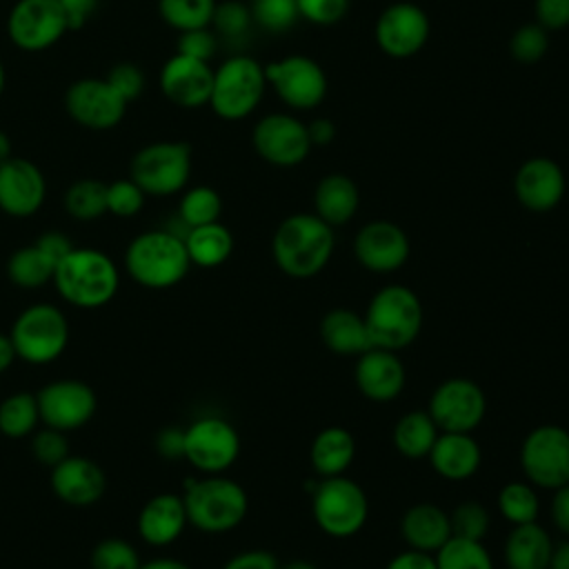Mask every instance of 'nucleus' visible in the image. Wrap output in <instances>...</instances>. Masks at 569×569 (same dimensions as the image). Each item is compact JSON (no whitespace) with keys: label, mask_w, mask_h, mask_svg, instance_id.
Instances as JSON below:
<instances>
[{"label":"nucleus","mask_w":569,"mask_h":569,"mask_svg":"<svg viewBox=\"0 0 569 569\" xmlns=\"http://www.w3.org/2000/svg\"><path fill=\"white\" fill-rule=\"evenodd\" d=\"M333 247V227H329L316 213L287 216L271 238V256L276 267L296 280L318 276L329 264Z\"/></svg>","instance_id":"nucleus-1"},{"label":"nucleus","mask_w":569,"mask_h":569,"mask_svg":"<svg viewBox=\"0 0 569 569\" xmlns=\"http://www.w3.org/2000/svg\"><path fill=\"white\" fill-rule=\"evenodd\" d=\"M53 287L64 302L78 309H98L113 300L120 271L111 256L93 247H73L53 271Z\"/></svg>","instance_id":"nucleus-2"},{"label":"nucleus","mask_w":569,"mask_h":569,"mask_svg":"<svg viewBox=\"0 0 569 569\" xmlns=\"http://www.w3.org/2000/svg\"><path fill=\"white\" fill-rule=\"evenodd\" d=\"M124 269L144 289L176 287L191 269L184 238L171 229L138 233L124 249Z\"/></svg>","instance_id":"nucleus-3"},{"label":"nucleus","mask_w":569,"mask_h":569,"mask_svg":"<svg viewBox=\"0 0 569 569\" xmlns=\"http://www.w3.org/2000/svg\"><path fill=\"white\" fill-rule=\"evenodd\" d=\"M182 500L189 525L204 533H227L249 511V498L242 485L222 473H204L202 478L187 480Z\"/></svg>","instance_id":"nucleus-4"},{"label":"nucleus","mask_w":569,"mask_h":569,"mask_svg":"<svg viewBox=\"0 0 569 569\" xmlns=\"http://www.w3.org/2000/svg\"><path fill=\"white\" fill-rule=\"evenodd\" d=\"M365 322L373 347L402 351L422 329V302L407 284H385L371 296Z\"/></svg>","instance_id":"nucleus-5"},{"label":"nucleus","mask_w":569,"mask_h":569,"mask_svg":"<svg viewBox=\"0 0 569 569\" xmlns=\"http://www.w3.org/2000/svg\"><path fill=\"white\" fill-rule=\"evenodd\" d=\"M69 336L71 329L67 316L51 302H33L24 307L9 329L18 360L29 365H49L58 360L69 345Z\"/></svg>","instance_id":"nucleus-6"},{"label":"nucleus","mask_w":569,"mask_h":569,"mask_svg":"<svg viewBox=\"0 0 569 569\" xmlns=\"http://www.w3.org/2000/svg\"><path fill=\"white\" fill-rule=\"evenodd\" d=\"M311 516L327 536L351 538L367 525L369 500L365 489L345 473L322 478L311 491Z\"/></svg>","instance_id":"nucleus-7"},{"label":"nucleus","mask_w":569,"mask_h":569,"mask_svg":"<svg viewBox=\"0 0 569 569\" xmlns=\"http://www.w3.org/2000/svg\"><path fill=\"white\" fill-rule=\"evenodd\" d=\"M264 67L249 56H231L213 71L209 107L222 120L247 118L264 96Z\"/></svg>","instance_id":"nucleus-8"},{"label":"nucleus","mask_w":569,"mask_h":569,"mask_svg":"<svg viewBox=\"0 0 569 569\" xmlns=\"http://www.w3.org/2000/svg\"><path fill=\"white\" fill-rule=\"evenodd\" d=\"M131 180L156 198L180 193L191 176V147L182 140H160L136 151L131 158Z\"/></svg>","instance_id":"nucleus-9"},{"label":"nucleus","mask_w":569,"mask_h":569,"mask_svg":"<svg viewBox=\"0 0 569 569\" xmlns=\"http://www.w3.org/2000/svg\"><path fill=\"white\" fill-rule=\"evenodd\" d=\"M520 467L533 487L558 489L569 482V431L560 425L531 429L520 447Z\"/></svg>","instance_id":"nucleus-10"},{"label":"nucleus","mask_w":569,"mask_h":569,"mask_svg":"<svg viewBox=\"0 0 569 569\" xmlns=\"http://www.w3.org/2000/svg\"><path fill=\"white\" fill-rule=\"evenodd\" d=\"M240 456L236 427L220 416H202L184 429V460L202 473H222Z\"/></svg>","instance_id":"nucleus-11"},{"label":"nucleus","mask_w":569,"mask_h":569,"mask_svg":"<svg viewBox=\"0 0 569 569\" xmlns=\"http://www.w3.org/2000/svg\"><path fill=\"white\" fill-rule=\"evenodd\" d=\"M427 413L440 431L471 433L487 413V398L476 380L447 378L431 391Z\"/></svg>","instance_id":"nucleus-12"},{"label":"nucleus","mask_w":569,"mask_h":569,"mask_svg":"<svg viewBox=\"0 0 569 569\" xmlns=\"http://www.w3.org/2000/svg\"><path fill=\"white\" fill-rule=\"evenodd\" d=\"M36 400L40 422L64 433L84 427L98 409L96 391L89 387V382L78 378L47 382L38 389Z\"/></svg>","instance_id":"nucleus-13"},{"label":"nucleus","mask_w":569,"mask_h":569,"mask_svg":"<svg viewBox=\"0 0 569 569\" xmlns=\"http://www.w3.org/2000/svg\"><path fill=\"white\" fill-rule=\"evenodd\" d=\"M69 31L58 0H18L7 18V36L22 51H44Z\"/></svg>","instance_id":"nucleus-14"},{"label":"nucleus","mask_w":569,"mask_h":569,"mask_svg":"<svg viewBox=\"0 0 569 569\" xmlns=\"http://www.w3.org/2000/svg\"><path fill=\"white\" fill-rule=\"evenodd\" d=\"M127 100L107 78H80L64 91V109L73 122L91 131H107L120 124Z\"/></svg>","instance_id":"nucleus-15"},{"label":"nucleus","mask_w":569,"mask_h":569,"mask_svg":"<svg viewBox=\"0 0 569 569\" xmlns=\"http://www.w3.org/2000/svg\"><path fill=\"white\" fill-rule=\"evenodd\" d=\"M267 84L291 109H313L327 96V76L322 67L307 56H289L264 67Z\"/></svg>","instance_id":"nucleus-16"},{"label":"nucleus","mask_w":569,"mask_h":569,"mask_svg":"<svg viewBox=\"0 0 569 569\" xmlns=\"http://www.w3.org/2000/svg\"><path fill=\"white\" fill-rule=\"evenodd\" d=\"M258 156L276 167H296L311 151L307 124L289 113H269L258 120L251 133Z\"/></svg>","instance_id":"nucleus-17"},{"label":"nucleus","mask_w":569,"mask_h":569,"mask_svg":"<svg viewBox=\"0 0 569 569\" xmlns=\"http://www.w3.org/2000/svg\"><path fill=\"white\" fill-rule=\"evenodd\" d=\"M376 42L391 58L416 56L429 38V18L413 2H393L376 20Z\"/></svg>","instance_id":"nucleus-18"},{"label":"nucleus","mask_w":569,"mask_h":569,"mask_svg":"<svg viewBox=\"0 0 569 569\" xmlns=\"http://www.w3.org/2000/svg\"><path fill=\"white\" fill-rule=\"evenodd\" d=\"M411 253L407 233L389 220H371L358 229L353 238V256L360 267L373 273H391L400 269Z\"/></svg>","instance_id":"nucleus-19"},{"label":"nucleus","mask_w":569,"mask_h":569,"mask_svg":"<svg viewBox=\"0 0 569 569\" xmlns=\"http://www.w3.org/2000/svg\"><path fill=\"white\" fill-rule=\"evenodd\" d=\"M47 198L42 171L27 158L11 156L0 164V211L11 218L33 216Z\"/></svg>","instance_id":"nucleus-20"},{"label":"nucleus","mask_w":569,"mask_h":569,"mask_svg":"<svg viewBox=\"0 0 569 569\" xmlns=\"http://www.w3.org/2000/svg\"><path fill=\"white\" fill-rule=\"evenodd\" d=\"M211 87L213 69L204 60L176 53L160 69V91L176 107L198 109L209 104Z\"/></svg>","instance_id":"nucleus-21"},{"label":"nucleus","mask_w":569,"mask_h":569,"mask_svg":"<svg viewBox=\"0 0 569 569\" xmlns=\"http://www.w3.org/2000/svg\"><path fill=\"white\" fill-rule=\"evenodd\" d=\"M49 482L60 502L78 509L96 505L107 491V476L102 467L91 458L73 453L51 469Z\"/></svg>","instance_id":"nucleus-22"},{"label":"nucleus","mask_w":569,"mask_h":569,"mask_svg":"<svg viewBox=\"0 0 569 569\" xmlns=\"http://www.w3.org/2000/svg\"><path fill=\"white\" fill-rule=\"evenodd\" d=\"M565 171L551 158L538 156L525 160L513 178V193L518 202L536 213L551 211L565 196Z\"/></svg>","instance_id":"nucleus-23"},{"label":"nucleus","mask_w":569,"mask_h":569,"mask_svg":"<svg viewBox=\"0 0 569 569\" xmlns=\"http://www.w3.org/2000/svg\"><path fill=\"white\" fill-rule=\"evenodd\" d=\"M353 382L367 400L391 402L402 393L407 385V371L398 358V351L371 347L358 356L353 367Z\"/></svg>","instance_id":"nucleus-24"},{"label":"nucleus","mask_w":569,"mask_h":569,"mask_svg":"<svg viewBox=\"0 0 569 569\" xmlns=\"http://www.w3.org/2000/svg\"><path fill=\"white\" fill-rule=\"evenodd\" d=\"M187 525L189 518L184 500L171 491L156 493L142 505L138 513V536L151 547H167L176 542Z\"/></svg>","instance_id":"nucleus-25"},{"label":"nucleus","mask_w":569,"mask_h":569,"mask_svg":"<svg viewBox=\"0 0 569 569\" xmlns=\"http://www.w3.org/2000/svg\"><path fill=\"white\" fill-rule=\"evenodd\" d=\"M427 460L440 478L460 482L478 471L482 462V451L471 433L440 431Z\"/></svg>","instance_id":"nucleus-26"},{"label":"nucleus","mask_w":569,"mask_h":569,"mask_svg":"<svg viewBox=\"0 0 569 569\" xmlns=\"http://www.w3.org/2000/svg\"><path fill=\"white\" fill-rule=\"evenodd\" d=\"M400 536L409 549L436 553L451 538L449 513L433 502H416L400 518Z\"/></svg>","instance_id":"nucleus-27"},{"label":"nucleus","mask_w":569,"mask_h":569,"mask_svg":"<svg viewBox=\"0 0 569 569\" xmlns=\"http://www.w3.org/2000/svg\"><path fill=\"white\" fill-rule=\"evenodd\" d=\"M322 345L338 356H360L373 347L365 316L353 309H329L320 320Z\"/></svg>","instance_id":"nucleus-28"},{"label":"nucleus","mask_w":569,"mask_h":569,"mask_svg":"<svg viewBox=\"0 0 569 569\" xmlns=\"http://www.w3.org/2000/svg\"><path fill=\"white\" fill-rule=\"evenodd\" d=\"M360 204V193L356 182L345 173H327L320 178L313 191L316 216L329 227H340L349 222Z\"/></svg>","instance_id":"nucleus-29"},{"label":"nucleus","mask_w":569,"mask_h":569,"mask_svg":"<svg viewBox=\"0 0 569 569\" xmlns=\"http://www.w3.org/2000/svg\"><path fill=\"white\" fill-rule=\"evenodd\" d=\"M356 458L353 433L345 427L331 425L320 429L309 447V462L320 478L342 476Z\"/></svg>","instance_id":"nucleus-30"},{"label":"nucleus","mask_w":569,"mask_h":569,"mask_svg":"<svg viewBox=\"0 0 569 569\" xmlns=\"http://www.w3.org/2000/svg\"><path fill=\"white\" fill-rule=\"evenodd\" d=\"M553 542L545 527L536 520L511 525L505 538V562L509 569H547Z\"/></svg>","instance_id":"nucleus-31"},{"label":"nucleus","mask_w":569,"mask_h":569,"mask_svg":"<svg viewBox=\"0 0 569 569\" xmlns=\"http://www.w3.org/2000/svg\"><path fill=\"white\" fill-rule=\"evenodd\" d=\"M184 247L191 264L213 269L229 260L233 251V236L222 222H209L187 229Z\"/></svg>","instance_id":"nucleus-32"},{"label":"nucleus","mask_w":569,"mask_h":569,"mask_svg":"<svg viewBox=\"0 0 569 569\" xmlns=\"http://www.w3.org/2000/svg\"><path fill=\"white\" fill-rule=\"evenodd\" d=\"M440 429L427 413V409H413L398 418L391 431L393 447L409 460H422L429 456Z\"/></svg>","instance_id":"nucleus-33"},{"label":"nucleus","mask_w":569,"mask_h":569,"mask_svg":"<svg viewBox=\"0 0 569 569\" xmlns=\"http://www.w3.org/2000/svg\"><path fill=\"white\" fill-rule=\"evenodd\" d=\"M56 262L33 242L16 249L7 260V278L20 289H40L53 280Z\"/></svg>","instance_id":"nucleus-34"},{"label":"nucleus","mask_w":569,"mask_h":569,"mask_svg":"<svg viewBox=\"0 0 569 569\" xmlns=\"http://www.w3.org/2000/svg\"><path fill=\"white\" fill-rule=\"evenodd\" d=\"M40 425V413H38V400L36 393L31 391H16L9 393L0 402V433L20 440L29 438Z\"/></svg>","instance_id":"nucleus-35"},{"label":"nucleus","mask_w":569,"mask_h":569,"mask_svg":"<svg viewBox=\"0 0 569 569\" xmlns=\"http://www.w3.org/2000/svg\"><path fill=\"white\" fill-rule=\"evenodd\" d=\"M62 202L71 218L80 222L98 220L107 213V184L96 178H80L67 187Z\"/></svg>","instance_id":"nucleus-36"},{"label":"nucleus","mask_w":569,"mask_h":569,"mask_svg":"<svg viewBox=\"0 0 569 569\" xmlns=\"http://www.w3.org/2000/svg\"><path fill=\"white\" fill-rule=\"evenodd\" d=\"M498 511L511 525L533 522L540 511V498L531 482L513 480L498 491Z\"/></svg>","instance_id":"nucleus-37"},{"label":"nucleus","mask_w":569,"mask_h":569,"mask_svg":"<svg viewBox=\"0 0 569 569\" xmlns=\"http://www.w3.org/2000/svg\"><path fill=\"white\" fill-rule=\"evenodd\" d=\"M438 569H493L491 553L482 540L451 536L433 556Z\"/></svg>","instance_id":"nucleus-38"},{"label":"nucleus","mask_w":569,"mask_h":569,"mask_svg":"<svg viewBox=\"0 0 569 569\" xmlns=\"http://www.w3.org/2000/svg\"><path fill=\"white\" fill-rule=\"evenodd\" d=\"M220 213H222V198L216 189L207 184L187 189L178 204V218L184 224V229L218 222Z\"/></svg>","instance_id":"nucleus-39"},{"label":"nucleus","mask_w":569,"mask_h":569,"mask_svg":"<svg viewBox=\"0 0 569 569\" xmlns=\"http://www.w3.org/2000/svg\"><path fill=\"white\" fill-rule=\"evenodd\" d=\"M213 9L216 0H158L160 18L180 33L209 27Z\"/></svg>","instance_id":"nucleus-40"},{"label":"nucleus","mask_w":569,"mask_h":569,"mask_svg":"<svg viewBox=\"0 0 569 569\" xmlns=\"http://www.w3.org/2000/svg\"><path fill=\"white\" fill-rule=\"evenodd\" d=\"M91 569H140L142 560L138 549L124 538H102L89 556Z\"/></svg>","instance_id":"nucleus-41"},{"label":"nucleus","mask_w":569,"mask_h":569,"mask_svg":"<svg viewBox=\"0 0 569 569\" xmlns=\"http://www.w3.org/2000/svg\"><path fill=\"white\" fill-rule=\"evenodd\" d=\"M451 522V536L467 538V540H482L489 531V511L478 500H465L453 507L449 513Z\"/></svg>","instance_id":"nucleus-42"},{"label":"nucleus","mask_w":569,"mask_h":569,"mask_svg":"<svg viewBox=\"0 0 569 569\" xmlns=\"http://www.w3.org/2000/svg\"><path fill=\"white\" fill-rule=\"evenodd\" d=\"M251 20H256L267 31H287L300 18L296 0H253Z\"/></svg>","instance_id":"nucleus-43"},{"label":"nucleus","mask_w":569,"mask_h":569,"mask_svg":"<svg viewBox=\"0 0 569 569\" xmlns=\"http://www.w3.org/2000/svg\"><path fill=\"white\" fill-rule=\"evenodd\" d=\"M147 193L131 180L120 178L107 184V211L116 218H133L142 211Z\"/></svg>","instance_id":"nucleus-44"},{"label":"nucleus","mask_w":569,"mask_h":569,"mask_svg":"<svg viewBox=\"0 0 569 569\" xmlns=\"http://www.w3.org/2000/svg\"><path fill=\"white\" fill-rule=\"evenodd\" d=\"M29 438H31L33 458L40 465L49 467V469L60 465L71 453L64 431H58V429H51V427L42 425V429H36Z\"/></svg>","instance_id":"nucleus-45"},{"label":"nucleus","mask_w":569,"mask_h":569,"mask_svg":"<svg viewBox=\"0 0 569 569\" xmlns=\"http://www.w3.org/2000/svg\"><path fill=\"white\" fill-rule=\"evenodd\" d=\"M547 47H549L547 29H542L538 22L522 24L520 29H516V33L511 36V42H509L511 56L525 64L538 62L547 53Z\"/></svg>","instance_id":"nucleus-46"},{"label":"nucleus","mask_w":569,"mask_h":569,"mask_svg":"<svg viewBox=\"0 0 569 569\" xmlns=\"http://www.w3.org/2000/svg\"><path fill=\"white\" fill-rule=\"evenodd\" d=\"M211 24L216 27L218 33H222L227 38H236V36H242L249 29L251 11H249V7H244L238 0H227V2H220V4L216 2Z\"/></svg>","instance_id":"nucleus-47"},{"label":"nucleus","mask_w":569,"mask_h":569,"mask_svg":"<svg viewBox=\"0 0 569 569\" xmlns=\"http://www.w3.org/2000/svg\"><path fill=\"white\" fill-rule=\"evenodd\" d=\"M300 18L313 24H336L345 18L349 0H296Z\"/></svg>","instance_id":"nucleus-48"},{"label":"nucleus","mask_w":569,"mask_h":569,"mask_svg":"<svg viewBox=\"0 0 569 569\" xmlns=\"http://www.w3.org/2000/svg\"><path fill=\"white\" fill-rule=\"evenodd\" d=\"M107 80L127 102L136 100L144 87V76L133 62H118L116 67H111Z\"/></svg>","instance_id":"nucleus-49"},{"label":"nucleus","mask_w":569,"mask_h":569,"mask_svg":"<svg viewBox=\"0 0 569 569\" xmlns=\"http://www.w3.org/2000/svg\"><path fill=\"white\" fill-rule=\"evenodd\" d=\"M218 49V40L216 36L209 31V27L204 29H191V31H182L178 38V53L196 58V60H204L209 62L213 58Z\"/></svg>","instance_id":"nucleus-50"},{"label":"nucleus","mask_w":569,"mask_h":569,"mask_svg":"<svg viewBox=\"0 0 569 569\" xmlns=\"http://www.w3.org/2000/svg\"><path fill=\"white\" fill-rule=\"evenodd\" d=\"M536 20L542 29L569 27V0H536Z\"/></svg>","instance_id":"nucleus-51"},{"label":"nucleus","mask_w":569,"mask_h":569,"mask_svg":"<svg viewBox=\"0 0 569 569\" xmlns=\"http://www.w3.org/2000/svg\"><path fill=\"white\" fill-rule=\"evenodd\" d=\"M222 569H280V562L267 549H247L231 556Z\"/></svg>","instance_id":"nucleus-52"},{"label":"nucleus","mask_w":569,"mask_h":569,"mask_svg":"<svg viewBox=\"0 0 569 569\" xmlns=\"http://www.w3.org/2000/svg\"><path fill=\"white\" fill-rule=\"evenodd\" d=\"M156 451L167 460H178L184 456V429L164 427L156 436Z\"/></svg>","instance_id":"nucleus-53"},{"label":"nucleus","mask_w":569,"mask_h":569,"mask_svg":"<svg viewBox=\"0 0 569 569\" xmlns=\"http://www.w3.org/2000/svg\"><path fill=\"white\" fill-rule=\"evenodd\" d=\"M58 2L67 16L69 31L82 29L98 7V0H58Z\"/></svg>","instance_id":"nucleus-54"},{"label":"nucleus","mask_w":569,"mask_h":569,"mask_svg":"<svg viewBox=\"0 0 569 569\" xmlns=\"http://www.w3.org/2000/svg\"><path fill=\"white\" fill-rule=\"evenodd\" d=\"M36 244H38L56 264L73 249L71 238L64 236L62 231H44L42 236L36 238Z\"/></svg>","instance_id":"nucleus-55"},{"label":"nucleus","mask_w":569,"mask_h":569,"mask_svg":"<svg viewBox=\"0 0 569 569\" xmlns=\"http://www.w3.org/2000/svg\"><path fill=\"white\" fill-rule=\"evenodd\" d=\"M549 516H551L553 527L558 531H562L565 536H569V482L558 487V489H553Z\"/></svg>","instance_id":"nucleus-56"},{"label":"nucleus","mask_w":569,"mask_h":569,"mask_svg":"<svg viewBox=\"0 0 569 569\" xmlns=\"http://www.w3.org/2000/svg\"><path fill=\"white\" fill-rule=\"evenodd\" d=\"M385 569H438L436 560L431 553L425 551H416V549H405L400 553H396Z\"/></svg>","instance_id":"nucleus-57"},{"label":"nucleus","mask_w":569,"mask_h":569,"mask_svg":"<svg viewBox=\"0 0 569 569\" xmlns=\"http://www.w3.org/2000/svg\"><path fill=\"white\" fill-rule=\"evenodd\" d=\"M309 129V138H311V144H329L336 136V129H333V122L331 120H325V118H318L311 122Z\"/></svg>","instance_id":"nucleus-58"},{"label":"nucleus","mask_w":569,"mask_h":569,"mask_svg":"<svg viewBox=\"0 0 569 569\" xmlns=\"http://www.w3.org/2000/svg\"><path fill=\"white\" fill-rule=\"evenodd\" d=\"M16 358L18 356H16V349H13V342H11L9 333H0V373L11 369Z\"/></svg>","instance_id":"nucleus-59"},{"label":"nucleus","mask_w":569,"mask_h":569,"mask_svg":"<svg viewBox=\"0 0 569 569\" xmlns=\"http://www.w3.org/2000/svg\"><path fill=\"white\" fill-rule=\"evenodd\" d=\"M547 569H569V540L560 542L558 547L553 545Z\"/></svg>","instance_id":"nucleus-60"},{"label":"nucleus","mask_w":569,"mask_h":569,"mask_svg":"<svg viewBox=\"0 0 569 569\" xmlns=\"http://www.w3.org/2000/svg\"><path fill=\"white\" fill-rule=\"evenodd\" d=\"M140 569H191L187 562L178 560V558H169V556H160V558H151L147 562H142Z\"/></svg>","instance_id":"nucleus-61"},{"label":"nucleus","mask_w":569,"mask_h":569,"mask_svg":"<svg viewBox=\"0 0 569 569\" xmlns=\"http://www.w3.org/2000/svg\"><path fill=\"white\" fill-rule=\"evenodd\" d=\"M13 153H11V140H9V136L0 129V164L4 162V160H9Z\"/></svg>","instance_id":"nucleus-62"},{"label":"nucleus","mask_w":569,"mask_h":569,"mask_svg":"<svg viewBox=\"0 0 569 569\" xmlns=\"http://www.w3.org/2000/svg\"><path fill=\"white\" fill-rule=\"evenodd\" d=\"M280 569H318V567L311 560L296 558V560H289L287 565H280Z\"/></svg>","instance_id":"nucleus-63"},{"label":"nucleus","mask_w":569,"mask_h":569,"mask_svg":"<svg viewBox=\"0 0 569 569\" xmlns=\"http://www.w3.org/2000/svg\"><path fill=\"white\" fill-rule=\"evenodd\" d=\"M2 91H4V64L0 60V96H2Z\"/></svg>","instance_id":"nucleus-64"}]
</instances>
